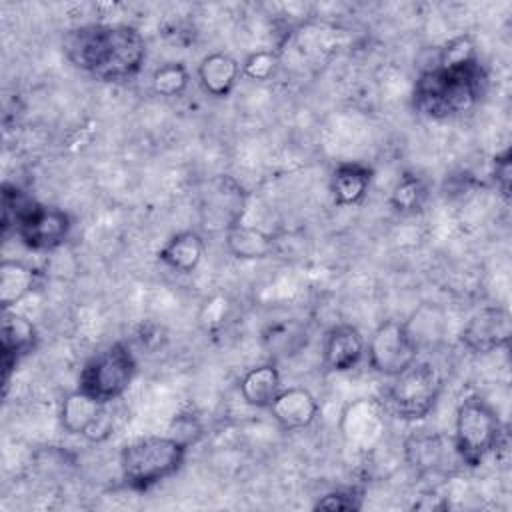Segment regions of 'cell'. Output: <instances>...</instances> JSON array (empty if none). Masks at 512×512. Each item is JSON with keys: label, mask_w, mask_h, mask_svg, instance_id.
Segmentation results:
<instances>
[{"label": "cell", "mask_w": 512, "mask_h": 512, "mask_svg": "<svg viewBox=\"0 0 512 512\" xmlns=\"http://www.w3.org/2000/svg\"><path fill=\"white\" fill-rule=\"evenodd\" d=\"M66 58L102 82L132 80L146 58V40L130 24H84L64 34Z\"/></svg>", "instance_id": "obj_1"}, {"label": "cell", "mask_w": 512, "mask_h": 512, "mask_svg": "<svg viewBox=\"0 0 512 512\" xmlns=\"http://www.w3.org/2000/svg\"><path fill=\"white\" fill-rule=\"evenodd\" d=\"M486 70L478 56L466 60H436L424 70L412 90L418 114L444 120L470 110L484 94Z\"/></svg>", "instance_id": "obj_2"}, {"label": "cell", "mask_w": 512, "mask_h": 512, "mask_svg": "<svg viewBox=\"0 0 512 512\" xmlns=\"http://www.w3.org/2000/svg\"><path fill=\"white\" fill-rule=\"evenodd\" d=\"M188 444L170 436H142L122 446L120 472L132 490L146 492L174 476L186 460Z\"/></svg>", "instance_id": "obj_3"}, {"label": "cell", "mask_w": 512, "mask_h": 512, "mask_svg": "<svg viewBox=\"0 0 512 512\" xmlns=\"http://www.w3.org/2000/svg\"><path fill=\"white\" fill-rule=\"evenodd\" d=\"M504 428L498 412L482 398L468 396L458 404L452 444L460 464L478 468L500 446Z\"/></svg>", "instance_id": "obj_4"}, {"label": "cell", "mask_w": 512, "mask_h": 512, "mask_svg": "<svg viewBox=\"0 0 512 512\" xmlns=\"http://www.w3.org/2000/svg\"><path fill=\"white\" fill-rule=\"evenodd\" d=\"M136 358L126 342H112L92 354L78 374V390L110 404L118 400L136 376Z\"/></svg>", "instance_id": "obj_5"}, {"label": "cell", "mask_w": 512, "mask_h": 512, "mask_svg": "<svg viewBox=\"0 0 512 512\" xmlns=\"http://www.w3.org/2000/svg\"><path fill=\"white\" fill-rule=\"evenodd\" d=\"M442 382V374L432 362L416 360L392 378L386 392V406L396 418L418 422L434 410L442 394Z\"/></svg>", "instance_id": "obj_6"}, {"label": "cell", "mask_w": 512, "mask_h": 512, "mask_svg": "<svg viewBox=\"0 0 512 512\" xmlns=\"http://www.w3.org/2000/svg\"><path fill=\"white\" fill-rule=\"evenodd\" d=\"M366 354L374 372L394 378L418 360V344L408 322L384 320L370 334Z\"/></svg>", "instance_id": "obj_7"}, {"label": "cell", "mask_w": 512, "mask_h": 512, "mask_svg": "<svg viewBox=\"0 0 512 512\" xmlns=\"http://www.w3.org/2000/svg\"><path fill=\"white\" fill-rule=\"evenodd\" d=\"M72 232V218L66 210L36 202V206L16 224L14 234L34 252H50L60 248Z\"/></svg>", "instance_id": "obj_8"}, {"label": "cell", "mask_w": 512, "mask_h": 512, "mask_svg": "<svg viewBox=\"0 0 512 512\" xmlns=\"http://www.w3.org/2000/svg\"><path fill=\"white\" fill-rule=\"evenodd\" d=\"M60 424L72 436L104 440L112 432L108 404L98 402L82 390H72L60 404Z\"/></svg>", "instance_id": "obj_9"}, {"label": "cell", "mask_w": 512, "mask_h": 512, "mask_svg": "<svg viewBox=\"0 0 512 512\" xmlns=\"http://www.w3.org/2000/svg\"><path fill=\"white\" fill-rule=\"evenodd\" d=\"M510 314L502 306H488L478 310L460 332V342L472 354H488L504 348L510 340Z\"/></svg>", "instance_id": "obj_10"}, {"label": "cell", "mask_w": 512, "mask_h": 512, "mask_svg": "<svg viewBox=\"0 0 512 512\" xmlns=\"http://www.w3.org/2000/svg\"><path fill=\"white\" fill-rule=\"evenodd\" d=\"M246 192L242 186L230 176H218L212 180L208 192L204 194L202 202V218L204 226L212 230H228L230 226L240 222L244 212Z\"/></svg>", "instance_id": "obj_11"}, {"label": "cell", "mask_w": 512, "mask_h": 512, "mask_svg": "<svg viewBox=\"0 0 512 512\" xmlns=\"http://www.w3.org/2000/svg\"><path fill=\"white\" fill-rule=\"evenodd\" d=\"M36 342H38V332L32 320L12 308L4 310L2 336H0L4 388L8 386L10 374L16 368V364L36 348Z\"/></svg>", "instance_id": "obj_12"}, {"label": "cell", "mask_w": 512, "mask_h": 512, "mask_svg": "<svg viewBox=\"0 0 512 512\" xmlns=\"http://www.w3.org/2000/svg\"><path fill=\"white\" fill-rule=\"evenodd\" d=\"M404 454L418 474H436L446 470V462H450V454H456V450L452 438L440 432L414 430L404 442Z\"/></svg>", "instance_id": "obj_13"}, {"label": "cell", "mask_w": 512, "mask_h": 512, "mask_svg": "<svg viewBox=\"0 0 512 512\" xmlns=\"http://www.w3.org/2000/svg\"><path fill=\"white\" fill-rule=\"evenodd\" d=\"M366 354V340L352 324H334L324 334L322 362L332 372H348L356 368Z\"/></svg>", "instance_id": "obj_14"}, {"label": "cell", "mask_w": 512, "mask_h": 512, "mask_svg": "<svg viewBox=\"0 0 512 512\" xmlns=\"http://www.w3.org/2000/svg\"><path fill=\"white\" fill-rule=\"evenodd\" d=\"M268 410L284 430H302L318 418L320 404L310 390L288 386L280 388Z\"/></svg>", "instance_id": "obj_15"}, {"label": "cell", "mask_w": 512, "mask_h": 512, "mask_svg": "<svg viewBox=\"0 0 512 512\" xmlns=\"http://www.w3.org/2000/svg\"><path fill=\"white\" fill-rule=\"evenodd\" d=\"M196 76L206 94L226 98L242 76V64L226 52H210L200 60Z\"/></svg>", "instance_id": "obj_16"}, {"label": "cell", "mask_w": 512, "mask_h": 512, "mask_svg": "<svg viewBox=\"0 0 512 512\" xmlns=\"http://www.w3.org/2000/svg\"><path fill=\"white\" fill-rule=\"evenodd\" d=\"M372 168L362 162H342L330 176V192L338 206H354L364 200L372 184Z\"/></svg>", "instance_id": "obj_17"}, {"label": "cell", "mask_w": 512, "mask_h": 512, "mask_svg": "<svg viewBox=\"0 0 512 512\" xmlns=\"http://www.w3.org/2000/svg\"><path fill=\"white\" fill-rule=\"evenodd\" d=\"M204 256V238L196 230H180L172 234L158 250V260L168 268L190 274L194 272Z\"/></svg>", "instance_id": "obj_18"}, {"label": "cell", "mask_w": 512, "mask_h": 512, "mask_svg": "<svg viewBox=\"0 0 512 512\" xmlns=\"http://www.w3.org/2000/svg\"><path fill=\"white\" fill-rule=\"evenodd\" d=\"M280 388H282L280 370L272 362L248 368L238 382L242 400L254 408H270Z\"/></svg>", "instance_id": "obj_19"}, {"label": "cell", "mask_w": 512, "mask_h": 512, "mask_svg": "<svg viewBox=\"0 0 512 512\" xmlns=\"http://www.w3.org/2000/svg\"><path fill=\"white\" fill-rule=\"evenodd\" d=\"M226 248L240 260H262L274 252V236L248 224H234L226 230Z\"/></svg>", "instance_id": "obj_20"}, {"label": "cell", "mask_w": 512, "mask_h": 512, "mask_svg": "<svg viewBox=\"0 0 512 512\" xmlns=\"http://www.w3.org/2000/svg\"><path fill=\"white\" fill-rule=\"evenodd\" d=\"M38 284V272L20 260H2L0 264V304L10 310L20 304Z\"/></svg>", "instance_id": "obj_21"}, {"label": "cell", "mask_w": 512, "mask_h": 512, "mask_svg": "<svg viewBox=\"0 0 512 512\" xmlns=\"http://www.w3.org/2000/svg\"><path fill=\"white\" fill-rule=\"evenodd\" d=\"M428 198V188L418 174L404 172L392 192H390V206L400 214H414L418 212Z\"/></svg>", "instance_id": "obj_22"}, {"label": "cell", "mask_w": 512, "mask_h": 512, "mask_svg": "<svg viewBox=\"0 0 512 512\" xmlns=\"http://www.w3.org/2000/svg\"><path fill=\"white\" fill-rule=\"evenodd\" d=\"M38 200L28 196L14 184L4 182L2 186V230L8 234L16 228V224L36 206Z\"/></svg>", "instance_id": "obj_23"}, {"label": "cell", "mask_w": 512, "mask_h": 512, "mask_svg": "<svg viewBox=\"0 0 512 512\" xmlns=\"http://www.w3.org/2000/svg\"><path fill=\"white\" fill-rule=\"evenodd\" d=\"M190 82L188 68L182 62H166L152 74V88L160 96H180Z\"/></svg>", "instance_id": "obj_24"}, {"label": "cell", "mask_w": 512, "mask_h": 512, "mask_svg": "<svg viewBox=\"0 0 512 512\" xmlns=\"http://www.w3.org/2000/svg\"><path fill=\"white\" fill-rule=\"evenodd\" d=\"M278 68V54L274 50H256L242 62V76L254 82H266Z\"/></svg>", "instance_id": "obj_25"}, {"label": "cell", "mask_w": 512, "mask_h": 512, "mask_svg": "<svg viewBox=\"0 0 512 512\" xmlns=\"http://www.w3.org/2000/svg\"><path fill=\"white\" fill-rule=\"evenodd\" d=\"M362 492L356 488H338L320 496L314 504V510H360Z\"/></svg>", "instance_id": "obj_26"}, {"label": "cell", "mask_w": 512, "mask_h": 512, "mask_svg": "<svg viewBox=\"0 0 512 512\" xmlns=\"http://www.w3.org/2000/svg\"><path fill=\"white\" fill-rule=\"evenodd\" d=\"M492 178H494V184H496L498 192L502 194V198L508 200L510 198V180H512V154H510V148H504L500 154L494 156Z\"/></svg>", "instance_id": "obj_27"}]
</instances>
